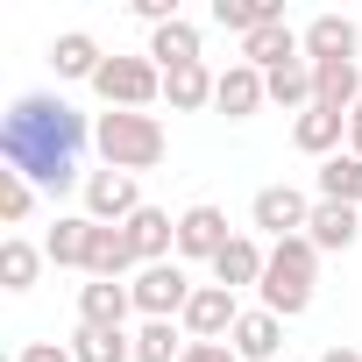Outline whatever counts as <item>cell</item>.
Masks as SVG:
<instances>
[{"instance_id": "cell-1", "label": "cell", "mask_w": 362, "mask_h": 362, "mask_svg": "<svg viewBox=\"0 0 362 362\" xmlns=\"http://www.w3.org/2000/svg\"><path fill=\"white\" fill-rule=\"evenodd\" d=\"M86 135H93V121H86L71 100H57V93H22L8 114H0V163L22 170L29 185H43V192H64L71 177H78Z\"/></svg>"}, {"instance_id": "cell-2", "label": "cell", "mask_w": 362, "mask_h": 362, "mask_svg": "<svg viewBox=\"0 0 362 362\" xmlns=\"http://www.w3.org/2000/svg\"><path fill=\"white\" fill-rule=\"evenodd\" d=\"M93 142H100V156H107V170H156L163 163V149H170V135H163V121L156 114H100L93 121Z\"/></svg>"}, {"instance_id": "cell-3", "label": "cell", "mask_w": 362, "mask_h": 362, "mask_svg": "<svg viewBox=\"0 0 362 362\" xmlns=\"http://www.w3.org/2000/svg\"><path fill=\"white\" fill-rule=\"evenodd\" d=\"M313 277H320V249L305 242V235H291V242H277L270 249V270H263V313H277V320H298L305 305H313Z\"/></svg>"}, {"instance_id": "cell-4", "label": "cell", "mask_w": 362, "mask_h": 362, "mask_svg": "<svg viewBox=\"0 0 362 362\" xmlns=\"http://www.w3.org/2000/svg\"><path fill=\"white\" fill-rule=\"evenodd\" d=\"M93 93L114 107V114H149V100H163V71L149 57H107Z\"/></svg>"}, {"instance_id": "cell-5", "label": "cell", "mask_w": 362, "mask_h": 362, "mask_svg": "<svg viewBox=\"0 0 362 362\" xmlns=\"http://www.w3.org/2000/svg\"><path fill=\"white\" fill-rule=\"evenodd\" d=\"M128 291H135V313H142V320H185V305H192L199 284L177 270V263H149V270H135Z\"/></svg>"}, {"instance_id": "cell-6", "label": "cell", "mask_w": 362, "mask_h": 362, "mask_svg": "<svg viewBox=\"0 0 362 362\" xmlns=\"http://www.w3.org/2000/svg\"><path fill=\"white\" fill-rule=\"evenodd\" d=\"M135 214H142V192H135L128 170H93V177H86V221H100V228H128Z\"/></svg>"}, {"instance_id": "cell-7", "label": "cell", "mask_w": 362, "mask_h": 362, "mask_svg": "<svg viewBox=\"0 0 362 362\" xmlns=\"http://www.w3.org/2000/svg\"><path fill=\"white\" fill-rule=\"evenodd\" d=\"M249 221H256L263 235L291 242V235H305V221H313V199H305L298 185H263V192H256V206H249Z\"/></svg>"}, {"instance_id": "cell-8", "label": "cell", "mask_w": 362, "mask_h": 362, "mask_svg": "<svg viewBox=\"0 0 362 362\" xmlns=\"http://www.w3.org/2000/svg\"><path fill=\"white\" fill-rule=\"evenodd\" d=\"M235 320H242L235 291H228V284H199V291H192V305H185V320H177V327H185L192 341H228V334H235Z\"/></svg>"}, {"instance_id": "cell-9", "label": "cell", "mask_w": 362, "mask_h": 362, "mask_svg": "<svg viewBox=\"0 0 362 362\" xmlns=\"http://www.w3.org/2000/svg\"><path fill=\"white\" fill-rule=\"evenodd\" d=\"M362 50V29L348 15H313L305 22V64H355Z\"/></svg>"}, {"instance_id": "cell-10", "label": "cell", "mask_w": 362, "mask_h": 362, "mask_svg": "<svg viewBox=\"0 0 362 362\" xmlns=\"http://www.w3.org/2000/svg\"><path fill=\"white\" fill-rule=\"evenodd\" d=\"M235 235H228V214L221 206H185V214H177V256H221Z\"/></svg>"}, {"instance_id": "cell-11", "label": "cell", "mask_w": 362, "mask_h": 362, "mask_svg": "<svg viewBox=\"0 0 362 362\" xmlns=\"http://www.w3.org/2000/svg\"><path fill=\"white\" fill-rule=\"evenodd\" d=\"M135 263H142V256H135L128 228H100V221H93V249H86V277H100V284H121V277H128Z\"/></svg>"}, {"instance_id": "cell-12", "label": "cell", "mask_w": 362, "mask_h": 362, "mask_svg": "<svg viewBox=\"0 0 362 362\" xmlns=\"http://www.w3.org/2000/svg\"><path fill=\"white\" fill-rule=\"evenodd\" d=\"M298 57H305V36L291 22H270V29L242 36V64H256V71H277V64H298Z\"/></svg>"}, {"instance_id": "cell-13", "label": "cell", "mask_w": 362, "mask_h": 362, "mask_svg": "<svg viewBox=\"0 0 362 362\" xmlns=\"http://www.w3.org/2000/svg\"><path fill=\"white\" fill-rule=\"evenodd\" d=\"M263 100H270V86H263V71H256V64H228V71H221V86H214V107H221L228 121H249Z\"/></svg>"}, {"instance_id": "cell-14", "label": "cell", "mask_w": 362, "mask_h": 362, "mask_svg": "<svg viewBox=\"0 0 362 362\" xmlns=\"http://www.w3.org/2000/svg\"><path fill=\"white\" fill-rule=\"evenodd\" d=\"M355 235H362V206H341V199H320L313 206V221H305V242L327 256V249H355Z\"/></svg>"}, {"instance_id": "cell-15", "label": "cell", "mask_w": 362, "mask_h": 362, "mask_svg": "<svg viewBox=\"0 0 362 362\" xmlns=\"http://www.w3.org/2000/svg\"><path fill=\"white\" fill-rule=\"evenodd\" d=\"M128 313H135V291H128V284H100V277H93V284L78 291V327H107V334H121Z\"/></svg>"}, {"instance_id": "cell-16", "label": "cell", "mask_w": 362, "mask_h": 362, "mask_svg": "<svg viewBox=\"0 0 362 362\" xmlns=\"http://www.w3.org/2000/svg\"><path fill=\"white\" fill-rule=\"evenodd\" d=\"M156 71H177V64H206L199 57V29L177 15V22H163V29H149V50H142Z\"/></svg>"}, {"instance_id": "cell-17", "label": "cell", "mask_w": 362, "mask_h": 362, "mask_svg": "<svg viewBox=\"0 0 362 362\" xmlns=\"http://www.w3.org/2000/svg\"><path fill=\"white\" fill-rule=\"evenodd\" d=\"M341 135H348V114H334V107H305L291 121V142L305 156H341Z\"/></svg>"}, {"instance_id": "cell-18", "label": "cell", "mask_w": 362, "mask_h": 362, "mask_svg": "<svg viewBox=\"0 0 362 362\" xmlns=\"http://www.w3.org/2000/svg\"><path fill=\"white\" fill-rule=\"evenodd\" d=\"M128 242H135L142 270H149V263H170V249H177V221H170L163 206H142V214L128 221Z\"/></svg>"}, {"instance_id": "cell-19", "label": "cell", "mask_w": 362, "mask_h": 362, "mask_svg": "<svg viewBox=\"0 0 362 362\" xmlns=\"http://www.w3.org/2000/svg\"><path fill=\"white\" fill-rule=\"evenodd\" d=\"M100 64H107V50H100L86 29H64V36L50 43V71H57V78H100Z\"/></svg>"}, {"instance_id": "cell-20", "label": "cell", "mask_w": 362, "mask_h": 362, "mask_svg": "<svg viewBox=\"0 0 362 362\" xmlns=\"http://www.w3.org/2000/svg\"><path fill=\"white\" fill-rule=\"evenodd\" d=\"M263 270H270V256H263L249 235H235V242L214 256V284H228V291H242V284H263Z\"/></svg>"}, {"instance_id": "cell-21", "label": "cell", "mask_w": 362, "mask_h": 362, "mask_svg": "<svg viewBox=\"0 0 362 362\" xmlns=\"http://www.w3.org/2000/svg\"><path fill=\"white\" fill-rule=\"evenodd\" d=\"M355 100H362V64H313V107L355 114Z\"/></svg>"}, {"instance_id": "cell-22", "label": "cell", "mask_w": 362, "mask_h": 362, "mask_svg": "<svg viewBox=\"0 0 362 362\" xmlns=\"http://www.w3.org/2000/svg\"><path fill=\"white\" fill-rule=\"evenodd\" d=\"M277 348H284V320L277 313H242L235 320V355L242 362H270Z\"/></svg>"}, {"instance_id": "cell-23", "label": "cell", "mask_w": 362, "mask_h": 362, "mask_svg": "<svg viewBox=\"0 0 362 362\" xmlns=\"http://www.w3.org/2000/svg\"><path fill=\"white\" fill-rule=\"evenodd\" d=\"M214 86H221V78H214L206 64H177V71H163V100H170L177 114H199V107L214 100Z\"/></svg>"}, {"instance_id": "cell-24", "label": "cell", "mask_w": 362, "mask_h": 362, "mask_svg": "<svg viewBox=\"0 0 362 362\" xmlns=\"http://www.w3.org/2000/svg\"><path fill=\"white\" fill-rule=\"evenodd\" d=\"M185 348H192V334L177 320H142V334H135V362H185Z\"/></svg>"}, {"instance_id": "cell-25", "label": "cell", "mask_w": 362, "mask_h": 362, "mask_svg": "<svg viewBox=\"0 0 362 362\" xmlns=\"http://www.w3.org/2000/svg\"><path fill=\"white\" fill-rule=\"evenodd\" d=\"M214 22L235 29V36H256V29L284 22V0H214Z\"/></svg>"}, {"instance_id": "cell-26", "label": "cell", "mask_w": 362, "mask_h": 362, "mask_svg": "<svg viewBox=\"0 0 362 362\" xmlns=\"http://www.w3.org/2000/svg\"><path fill=\"white\" fill-rule=\"evenodd\" d=\"M86 249H93V221H86V214L57 221V228H50V242H43V256H50L57 270H86Z\"/></svg>"}, {"instance_id": "cell-27", "label": "cell", "mask_w": 362, "mask_h": 362, "mask_svg": "<svg viewBox=\"0 0 362 362\" xmlns=\"http://www.w3.org/2000/svg\"><path fill=\"white\" fill-rule=\"evenodd\" d=\"M320 199L362 206V156H327V163H320Z\"/></svg>"}, {"instance_id": "cell-28", "label": "cell", "mask_w": 362, "mask_h": 362, "mask_svg": "<svg viewBox=\"0 0 362 362\" xmlns=\"http://www.w3.org/2000/svg\"><path fill=\"white\" fill-rule=\"evenodd\" d=\"M263 86H270V100H277V107H298V114L313 107V64H305V57H298V64L263 71Z\"/></svg>"}, {"instance_id": "cell-29", "label": "cell", "mask_w": 362, "mask_h": 362, "mask_svg": "<svg viewBox=\"0 0 362 362\" xmlns=\"http://www.w3.org/2000/svg\"><path fill=\"white\" fill-rule=\"evenodd\" d=\"M71 355H78V362H135V334H107V327H78Z\"/></svg>"}, {"instance_id": "cell-30", "label": "cell", "mask_w": 362, "mask_h": 362, "mask_svg": "<svg viewBox=\"0 0 362 362\" xmlns=\"http://www.w3.org/2000/svg\"><path fill=\"white\" fill-rule=\"evenodd\" d=\"M36 270H43V249H29L22 235L0 242V284H8V291H29V284H36Z\"/></svg>"}, {"instance_id": "cell-31", "label": "cell", "mask_w": 362, "mask_h": 362, "mask_svg": "<svg viewBox=\"0 0 362 362\" xmlns=\"http://www.w3.org/2000/svg\"><path fill=\"white\" fill-rule=\"evenodd\" d=\"M29 206H36V185H29L22 170H0V221L22 228V221H29Z\"/></svg>"}, {"instance_id": "cell-32", "label": "cell", "mask_w": 362, "mask_h": 362, "mask_svg": "<svg viewBox=\"0 0 362 362\" xmlns=\"http://www.w3.org/2000/svg\"><path fill=\"white\" fill-rule=\"evenodd\" d=\"M185 362H242V355H235L228 341H192V348H185Z\"/></svg>"}, {"instance_id": "cell-33", "label": "cell", "mask_w": 362, "mask_h": 362, "mask_svg": "<svg viewBox=\"0 0 362 362\" xmlns=\"http://www.w3.org/2000/svg\"><path fill=\"white\" fill-rule=\"evenodd\" d=\"M15 362H78V355H71V348H57V341H29Z\"/></svg>"}, {"instance_id": "cell-34", "label": "cell", "mask_w": 362, "mask_h": 362, "mask_svg": "<svg viewBox=\"0 0 362 362\" xmlns=\"http://www.w3.org/2000/svg\"><path fill=\"white\" fill-rule=\"evenodd\" d=\"M348 156H362V100H355V114H348Z\"/></svg>"}, {"instance_id": "cell-35", "label": "cell", "mask_w": 362, "mask_h": 362, "mask_svg": "<svg viewBox=\"0 0 362 362\" xmlns=\"http://www.w3.org/2000/svg\"><path fill=\"white\" fill-rule=\"evenodd\" d=\"M320 362H362V355H355V348H348V341H341V348H327V355H320Z\"/></svg>"}]
</instances>
